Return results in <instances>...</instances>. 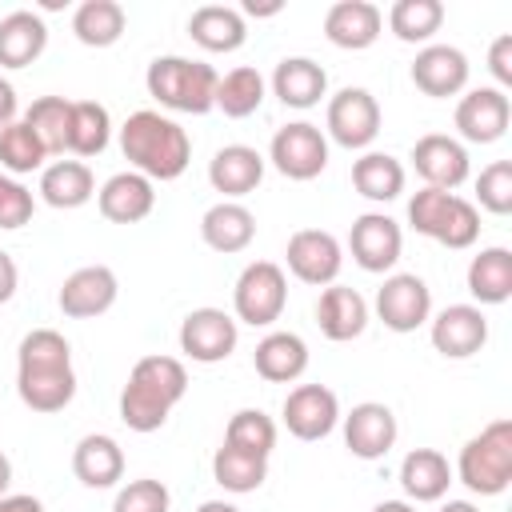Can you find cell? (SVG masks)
I'll return each instance as SVG.
<instances>
[{"mask_svg": "<svg viewBox=\"0 0 512 512\" xmlns=\"http://www.w3.org/2000/svg\"><path fill=\"white\" fill-rule=\"evenodd\" d=\"M16 396L32 412H60L76 396L72 344L56 328H32L16 348Z\"/></svg>", "mask_w": 512, "mask_h": 512, "instance_id": "obj_1", "label": "cell"}, {"mask_svg": "<svg viewBox=\"0 0 512 512\" xmlns=\"http://www.w3.org/2000/svg\"><path fill=\"white\" fill-rule=\"evenodd\" d=\"M120 152L132 164V172L148 176L152 184L156 180L164 184V180L184 176V168L192 160V140L172 116L140 108L120 124Z\"/></svg>", "mask_w": 512, "mask_h": 512, "instance_id": "obj_2", "label": "cell"}, {"mask_svg": "<svg viewBox=\"0 0 512 512\" xmlns=\"http://www.w3.org/2000/svg\"><path fill=\"white\" fill-rule=\"evenodd\" d=\"M188 372L176 356H140L128 372V384L120 392V420L132 432H156L168 424V412L184 400Z\"/></svg>", "mask_w": 512, "mask_h": 512, "instance_id": "obj_3", "label": "cell"}, {"mask_svg": "<svg viewBox=\"0 0 512 512\" xmlns=\"http://www.w3.org/2000/svg\"><path fill=\"white\" fill-rule=\"evenodd\" d=\"M216 68L188 56H156L144 72L148 96L168 112L204 116L216 108Z\"/></svg>", "mask_w": 512, "mask_h": 512, "instance_id": "obj_4", "label": "cell"}, {"mask_svg": "<svg viewBox=\"0 0 512 512\" xmlns=\"http://www.w3.org/2000/svg\"><path fill=\"white\" fill-rule=\"evenodd\" d=\"M408 224H412V232H420V236H428L452 252L472 248L480 236L476 204L456 196V192H444V188H420L408 200Z\"/></svg>", "mask_w": 512, "mask_h": 512, "instance_id": "obj_5", "label": "cell"}, {"mask_svg": "<svg viewBox=\"0 0 512 512\" xmlns=\"http://www.w3.org/2000/svg\"><path fill=\"white\" fill-rule=\"evenodd\" d=\"M456 476L476 496H500L512 484V420L484 424L456 460Z\"/></svg>", "mask_w": 512, "mask_h": 512, "instance_id": "obj_6", "label": "cell"}, {"mask_svg": "<svg viewBox=\"0 0 512 512\" xmlns=\"http://www.w3.org/2000/svg\"><path fill=\"white\" fill-rule=\"evenodd\" d=\"M284 304H288V276L280 264L272 260H252L244 264V272L236 276V288H232V312H236V324H252V328H268L284 316Z\"/></svg>", "mask_w": 512, "mask_h": 512, "instance_id": "obj_7", "label": "cell"}, {"mask_svg": "<svg viewBox=\"0 0 512 512\" xmlns=\"http://www.w3.org/2000/svg\"><path fill=\"white\" fill-rule=\"evenodd\" d=\"M268 160L288 180H316L328 168V136L308 120H292L272 136Z\"/></svg>", "mask_w": 512, "mask_h": 512, "instance_id": "obj_8", "label": "cell"}, {"mask_svg": "<svg viewBox=\"0 0 512 512\" xmlns=\"http://www.w3.org/2000/svg\"><path fill=\"white\" fill-rule=\"evenodd\" d=\"M324 128L348 152L368 148L380 136V104H376V96L368 88H340L336 96H328Z\"/></svg>", "mask_w": 512, "mask_h": 512, "instance_id": "obj_9", "label": "cell"}, {"mask_svg": "<svg viewBox=\"0 0 512 512\" xmlns=\"http://www.w3.org/2000/svg\"><path fill=\"white\" fill-rule=\"evenodd\" d=\"M376 316L388 332H416L432 320V288L416 272H392L376 288Z\"/></svg>", "mask_w": 512, "mask_h": 512, "instance_id": "obj_10", "label": "cell"}, {"mask_svg": "<svg viewBox=\"0 0 512 512\" xmlns=\"http://www.w3.org/2000/svg\"><path fill=\"white\" fill-rule=\"evenodd\" d=\"M240 324L224 308H192L180 320V352L196 364H220L236 352Z\"/></svg>", "mask_w": 512, "mask_h": 512, "instance_id": "obj_11", "label": "cell"}, {"mask_svg": "<svg viewBox=\"0 0 512 512\" xmlns=\"http://www.w3.org/2000/svg\"><path fill=\"white\" fill-rule=\"evenodd\" d=\"M284 260H288V272L300 280V284H312V288H324V284H336L340 268H344V248L332 232L324 228H300L288 236V248H284Z\"/></svg>", "mask_w": 512, "mask_h": 512, "instance_id": "obj_12", "label": "cell"}, {"mask_svg": "<svg viewBox=\"0 0 512 512\" xmlns=\"http://www.w3.org/2000/svg\"><path fill=\"white\" fill-rule=\"evenodd\" d=\"M280 420L284 428L296 436V440H324L332 436V428L340 424V400L328 384H296L288 396H284V408H280Z\"/></svg>", "mask_w": 512, "mask_h": 512, "instance_id": "obj_13", "label": "cell"}, {"mask_svg": "<svg viewBox=\"0 0 512 512\" xmlns=\"http://www.w3.org/2000/svg\"><path fill=\"white\" fill-rule=\"evenodd\" d=\"M120 296V280L108 264H84L76 272L64 276L60 292H56V304L64 316L72 320H92V316H104Z\"/></svg>", "mask_w": 512, "mask_h": 512, "instance_id": "obj_14", "label": "cell"}, {"mask_svg": "<svg viewBox=\"0 0 512 512\" xmlns=\"http://www.w3.org/2000/svg\"><path fill=\"white\" fill-rule=\"evenodd\" d=\"M432 348L448 360H468L488 344V316L476 304H448L428 320Z\"/></svg>", "mask_w": 512, "mask_h": 512, "instance_id": "obj_15", "label": "cell"}, {"mask_svg": "<svg viewBox=\"0 0 512 512\" xmlns=\"http://www.w3.org/2000/svg\"><path fill=\"white\" fill-rule=\"evenodd\" d=\"M348 252L364 272H388L404 252V232L388 212H364L352 220Z\"/></svg>", "mask_w": 512, "mask_h": 512, "instance_id": "obj_16", "label": "cell"}, {"mask_svg": "<svg viewBox=\"0 0 512 512\" xmlns=\"http://www.w3.org/2000/svg\"><path fill=\"white\" fill-rule=\"evenodd\" d=\"M412 168L424 180V188H444V192L460 188L472 172L468 148L456 136H444V132H428L412 144Z\"/></svg>", "mask_w": 512, "mask_h": 512, "instance_id": "obj_17", "label": "cell"}, {"mask_svg": "<svg viewBox=\"0 0 512 512\" xmlns=\"http://www.w3.org/2000/svg\"><path fill=\"white\" fill-rule=\"evenodd\" d=\"M508 120H512V104L496 84L472 88L456 104V132L468 144H496L508 132Z\"/></svg>", "mask_w": 512, "mask_h": 512, "instance_id": "obj_18", "label": "cell"}, {"mask_svg": "<svg viewBox=\"0 0 512 512\" xmlns=\"http://www.w3.org/2000/svg\"><path fill=\"white\" fill-rule=\"evenodd\" d=\"M344 420V444L356 460H380L392 452L396 436H400V424H396V412L380 400H364L356 404Z\"/></svg>", "mask_w": 512, "mask_h": 512, "instance_id": "obj_19", "label": "cell"}, {"mask_svg": "<svg viewBox=\"0 0 512 512\" xmlns=\"http://www.w3.org/2000/svg\"><path fill=\"white\" fill-rule=\"evenodd\" d=\"M412 84L432 100L460 96L468 88V56L452 44H424L412 60Z\"/></svg>", "mask_w": 512, "mask_h": 512, "instance_id": "obj_20", "label": "cell"}, {"mask_svg": "<svg viewBox=\"0 0 512 512\" xmlns=\"http://www.w3.org/2000/svg\"><path fill=\"white\" fill-rule=\"evenodd\" d=\"M96 208L112 224H140L156 208V184L140 172H116L96 188Z\"/></svg>", "mask_w": 512, "mask_h": 512, "instance_id": "obj_21", "label": "cell"}, {"mask_svg": "<svg viewBox=\"0 0 512 512\" xmlns=\"http://www.w3.org/2000/svg\"><path fill=\"white\" fill-rule=\"evenodd\" d=\"M380 28H384V12L372 0H336L324 12V36L344 52L372 48L380 40Z\"/></svg>", "mask_w": 512, "mask_h": 512, "instance_id": "obj_22", "label": "cell"}, {"mask_svg": "<svg viewBox=\"0 0 512 512\" xmlns=\"http://www.w3.org/2000/svg\"><path fill=\"white\" fill-rule=\"evenodd\" d=\"M260 180H264V156L256 148H248V144H224L208 160V184L224 200H240V196L256 192Z\"/></svg>", "mask_w": 512, "mask_h": 512, "instance_id": "obj_23", "label": "cell"}, {"mask_svg": "<svg viewBox=\"0 0 512 512\" xmlns=\"http://www.w3.org/2000/svg\"><path fill=\"white\" fill-rule=\"evenodd\" d=\"M72 472L84 488H116L124 480V448L108 432H88L72 448Z\"/></svg>", "mask_w": 512, "mask_h": 512, "instance_id": "obj_24", "label": "cell"}, {"mask_svg": "<svg viewBox=\"0 0 512 512\" xmlns=\"http://www.w3.org/2000/svg\"><path fill=\"white\" fill-rule=\"evenodd\" d=\"M272 96L284 108H316L328 96V72L312 56H284L272 72Z\"/></svg>", "mask_w": 512, "mask_h": 512, "instance_id": "obj_25", "label": "cell"}, {"mask_svg": "<svg viewBox=\"0 0 512 512\" xmlns=\"http://www.w3.org/2000/svg\"><path fill=\"white\" fill-rule=\"evenodd\" d=\"M316 324L336 344L356 340L368 328V300L348 284H328L316 300Z\"/></svg>", "mask_w": 512, "mask_h": 512, "instance_id": "obj_26", "label": "cell"}, {"mask_svg": "<svg viewBox=\"0 0 512 512\" xmlns=\"http://www.w3.org/2000/svg\"><path fill=\"white\" fill-rule=\"evenodd\" d=\"M48 48V24L32 8H16L0 20V68H28Z\"/></svg>", "mask_w": 512, "mask_h": 512, "instance_id": "obj_27", "label": "cell"}, {"mask_svg": "<svg viewBox=\"0 0 512 512\" xmlns=\"http://www.w3.org/2000/svg\"><path fill=\"white\" fill-rule=\"evenodd\" d=\"M200 240L224 256L244 252L256 240V216L240 200H220L200 216Z\"/></svg>", "mask_w": 512, "mask_h": 512, "instance_id": "obj_28", "label": "cell"}, {"mask_svg": "<svg viewBox=\"0 0 512 512\" xmlns=\"http://www.w3.org/2000/svg\"><path fill=\"white\" fill-rule=\"evenodd\" d=\"M448 484H452V464L444 452L436 448H412L404 460H400V488L408 500L416 504H436L448 496Z\"/></svg>", "mask_w": 512, "mask_h": 512, "instance_id": "obj_29", "label": "cell"}, {"mask_svg": "<svg viewBox=\"0 0 512 512\" xmlns=\"http://www.w3.org/2000/svg\"><path fill=\"white\" fill-rule=\"evenodd\" d=\"M256 376L268 384H292L308 372V344L296 332H268L252 352Z\"/></svg>", "mask_w": 512, "mask_h": 512, "instance_id": "obj_30", "label": "cell"}, {"mask_svg": "<svg viewBox=\"0 0 512 512\" xmlns=\"http://www.w3.org/2000/svg\"><path fill=\"white\" fill-rule=\"evenodd\" d=\"M188 36L204 52H236L248 40V24H244V12L232 4H200L188 16Z\"/></svg>", "mask_w": 512, "mask_h": 512, "instance_id": "obj_31", "label": "cell"}, {"mask_svg": "<svg viewBox=\"0 0 512 512\" xmlns=\"http://www.w3.org/2000/svg\"><path fill=\"white\" fill-rule=\"evenodd\" d=\"M96 196V176L84 160H52L40 168V200L48 208H84Z\"/></svg>", "mask_w": 512, "mask_h": 512, "instance_id": "obj_32", "label": "cell"}, {"mask_svg": "<svg viewBox=\"0 0 512 512\" xmlns=\"http://www.w3.org/2000/svg\"><path fill=\"white\" fill-rule=\"evenodd\" d=\"M468 292L476 300V308H492V304H504L512 296V252L508 248H480L472 260H468Z\"/></svg>", "mask_w": 512, "mask_h": 512, "instance_id": "obj_33", "label": "cell"}, {"mask_svg": "<svg viewBox=\"0 0 512 512\" xmlns=\"http://www.w3.org/2000/svg\"><path fill=\"white\" fill-rule=\"evenodd\" d=\"M352 188L372 204H388L404 192V164L392 152H364L352 164Z\"/></svg>", "mask_w": 512, "mask_h": 512, "instance_id": "obj_34", "label": "cell"}, {"mask_svg": "<svg viewBox=\"0 0 512 512\" xmlns=\"http://www.w3.org/2000/svg\"><path fill=\"white\" fill-rule=\"evenodd\" d=\"M124 24L128 16L116 0H84L72 12V36L84 48H112L124 36Z\"/></svg>", "mask_w": 512, "mask_h": 512, "instance_id": "obj_35", "label": "cell"}, {"mask_svg": "<svg viewBox=\"0 0 512 512\" xmlns=\"http://www.w3.org/2000/svg\"><path fill=\"white\" fill-rule=\"evenodd\" d=\"M264 96H268V80L252 64H240V68H232L216 80V108L228 120H244V116L260 112Z\"/></svg>", "mask_w": 512, "mask_h": 512, "instance_id": "obj_36", "label": "cell"}, {"mask_svg": "<svg viewBox=\"0 0 512 512\" xmlns=\"http://www.w3.org/2000/svg\"><path fill=\"white\" fill-rule=\"evenodd\" d=\"M112 140V116L104 104L96 100H72V116H68V148L72 156L88 160V156H100Z\"/></svg>", "mask_w": 512, "mask_h": 512, "instance_id": "obj_37", "label": "cell"}, {"mask_svg": "<svg viewBox=\"0 0 512 512\" xmlns=\"http://www.w3.org/2000/svg\"><path fill=\"white\" fill-rule=\"evenodd\" d=\"M212 480L232 492V496H244V492H256L264 480H268V460L264 456H252V452H236L228 444L216 448L212 456Z\"/></svg>", "mask_w": 512, "mask_h": 512, "instance_id": "obj_38", "label": "cell"}, {"mask_svg": "<svg viewBox=\"0 0 512 512\" xmlns=\"http://www.w3.org/2000/svg\"><path fill=\"white\" fill-rule=\"evenodd\" d=\"M444 24V4L440 0H396L388 8V28L404 44H428Z\"/></svg>", "mask_w": 512, "mask_h": 512, "instance_id": "obj_39", "label": "cell"}, {"mask_svg": "<svg viewBox=\"0 0 512 512\" xmlns=\"http://www.w3.org/2000/svg\"><path fill=\"white\" fill-rule=\"evenodd\" d=\"M68 116H72V100L64 96H40L24 108V124L40 136V144L48 148V156H64L68 148Z\"/></svg>", "mask_w": 512, "mask_h": 512, "instance_id": "obj_40", "label": "cell"}, {"mask_svg": "<svg viewBox=\"0 0 512 512\" xmlns=\"http://www.w3.org/2000/svg\"><path fill=\"white\" fill-rule=\"evenodd\" d=\"M224 444L236 448V452H252V456H272L276 448V420L260 408H240L228 416V428H224Z\"/></svg>", "mask_w": 512, "mask_h": 512, "instance_id": "obj_41", "label": "cell"}, {"mask_svg": "<svg viewBox=\"0 0 512 512\" xmlns=\"http://www.w3.org/2000/svg\"><path fill=\"white\" fill-rule=\"evenodd\" d=\"M48 160V148L40 144V136L24 124V120H12L4 132H0V168L12 172V176H28V172H40Z\"/></svg>", "mask_w": 512, "mask_h": 512, "instance_id": "obj_42", "label": "cell"}, {"mask_svg": "<svg viewBox=\"0 0 512 512\" xmlns=\"http://www.w3.org/2000/svg\"><path fill=\"white\" fill-rule=\"evenodd\" d=\"M476 200L492 216H508L512 212V160H492L476 176Z\"/></svg>", "mask_w": 512, "mask_h": 512, "instance_id": "obj_43", "label": "cell"}, {"mask_svg": "<svg viewBox=\"0 0 512 512\" xmlns=\"http://www.w3.org/2000/svg\"><path fill=\"white\" fill-rule=\"evenodd\" d=\"M168 508H172V492L164 488V480L152 476L128 480L112 500V512H168Z\"/></svg>", "mask_w": 512, "mask_h": 512, "instance_id": "obj_44", "label": "cell"}, {"mask_svg": "<svg viewBox=\"0 0 512 512\" xmlns=\"http://www.w3.org/2000/svg\"><path fill=\"white\" fill-rule=\"evenodd\" d=\"M32 212H36V200H32V192L20 184V180H4L0 184V228L4 232H12V228H24L28 220H32Z\"/></svg>", "mask_w": 512, "mask_h": 512, "instance_id": "obj_45", "label": "cell"}, {"mask_svg": "<svg viewBox=\"0 0 512 512\" xmlns=\"http://www.w3.org/2000/svg\"><path fill=\"white\" fill-rule=\"evenodd\" d=\"M488 72L496 76V88H512V36H496L492 48H488Z\"/></svg>", "mask_w": 512, "mask_h": 512, "instance_id": "obj_46", "label": "cell"}, {"mask_svg": "<svg viewBox=\"0 0 512 512\" xmlns=\"http://www.w3.org/2000/svg\"><path fill=\"white\" fill-rule=\"evenodd\" d=\"M16 284H20V268H16V260L0 248V304H8V300L16 296Z\"/></svg>", "mask_w": 512, "mask_h": 512, "instance_id": "obj_47", "label": "cell"}, {"mask_svg": "<svg viewBox=\"0 0 512 512\" xmlns=\"http://www.w3.org/2000/svg\"><path fill=\"white\" fill-rule=\"evenodd\" d=\"M0 512H44V504L28 492H8V496H0Z\"/></svg>", "mask_w": 512, "mask_h": 512, "instance_id": "obj_48", "label": "cell"}, {"mask_svg": "<svg viewBox=\"0 0 512 512\" xmlns=\"http://www.w3.org/2000/svg\"><path fill=\"white\" fill-rule=\"evenodd\" d=\"M12 120H16V88L0 76V132H4Z\"/></svg>", "mask_w": 512, "mask_h": 512, "instance_id": "obj_49", "label": "cell"}, {"mask_svg": "<svg viewBox=\"0 0 512 512\" xmlns=\"http://www.w3.org/2000/svg\"><path fill=\"white\" fill-rule=\"evenodd\" d=\"M280 8H284L280 0H272V4H256V0H248V4L240 8V12H248V16H276Z\"/></svg>", "mask_w": 512, "mask_h": 512, "instance_id": "obj_50", "label": "cell"}, {"mask_svg": "<svg viewBox=\"0 0 512 512\" xmlns=\"http://www.w3.org/2000/svg\"><path fill=\"white\" fill-rule=\"evenodd\" d=\"M8 484H12V460L0 452V496H8Z\"/></svg>", "mask_w": 512, "mask_h": 512, "instance_id": "obj_51", "label": "cell"}, {"mask_svg": "<svg viewBox=\"0 0 512 512\" xmlns=\"http://www.w3.org/2000/svg\"><path fill=\"white\" fill-rule=\"evenodd\" d=\"M372 512H416V508H412L408 500H380Z\"/></svg>", "mask_w": 512, "mask_h": 512, "instance_id": "obj_52", "label": "cell"}, {"mask_svg": "<svg viewBox=\"0 0 512 512\" xmlns=\"http://www.w3.org/2000/svg\"><path fill=\"white\" fill-rule=\"evenodd\" d=\"M440 512H480V508H476L472 500H444Z\"/></svg>", "mask_w": 512, "mask_h": 512, "instance_id": "obj_53", "label": "cell"}, {"mask_svg": "<svg viewBox=\"0 0 512 512\" xmlns=\"http://www.w3.org/2000/svg\"><path fill=\"white\" fill-rule=\"evenodd\" d=\"M196 512H240L236 504H228V500H204Z\"/></svg>", "mask_w": 512, "mask_h": 512, "instance_id": "obj_54", "label": "cell"}, {"mask_svg": "<svg viewBox=\"0 0 512 512\" xmlns=\"http://www.w3.org/2000/svg\"><path fill=\"white\" fill-rule=\"evenodd\" d=\"M4 180H8V176H4V172H0V184H4Z\"/></svg>", "mask_w": 512, "mask_h": 512, "instance_id": "obj_55", "label": "cell"}]
</instances>
